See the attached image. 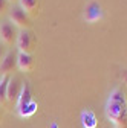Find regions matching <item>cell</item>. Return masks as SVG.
Masks as SVG:
<instances>
[{
  "label": "cell",
  "mask_w": 127,
  "mask_h": 128,
  "mask_svg": "<svg viewBox=\"0 0 127 128\" xmlns=\"http://www.w3.org/2000/svg\"><path fill=\"white\" fill-rule=\"evenodd\" d=\"M106 114L116 128H127V107L124 94L119 88H115L110 93L106 105Z\"/></svg>",
  "instance_id": "cell-1"
},
{
  "label": "cell",
  "mask_w": 127,
  "mask_h": 128,
  "mask_svg": "<svg viewBox=\"0 0 127 128\" xmlns=\"http://www.w3.org/2000/svg\"><path fill=\"white\" fill-rule=\"evenodd\" d=\"M17 113L20 118H31L35 111H37V102L32 99V94H31V88L29 84L25 82L22 84V90L17 99Z\"/></svg>",
  "instance_id": "cell-2"
},
{
  "label": "cell",
  "mask_w": 127,
  "mask_h": 128,
  "mask_svg": "<svg viewBox=\"0 0 127 128\" xmlns=\"http://www.w3.org/2000/svg\"><path fill=\"white\" fill-rule=\"evenodd\" d=\"M8 17H9V22L17 28L19 30H23V29H28L32 26L31 23V17L19 6V5H14L9 8V12H8Z\"/></svg>",
  "instance_id": "cell-3"
},
{
  "label": "cell",
  "mask_w": 127,
  "mask_h": 128,
  "mask_svg": "<svg viewBox=\"0 0 127 128\" xmlns=\"http://www.w3.org/2000/svg\"><path fill=\"white\" fill-rule=\"evenodd\" d=\"M15 44H17V49L19 52H23V54H32L34 49H35V40H34V35L31 34L28 29H23V30H19V35H17V40H15Z\"/></svg>",
  "instance_id": "cell-4"
},
{
  "label": "cell",
  "mask_w": 127,
  "mask_h": 128,
  "mask_svg": "<svg viewBox=\"0 0 127 128\" xmlns=\"http://www.w3.org/2000/svg\"><path fill=\"white\" fill-rule=\"evenodd\" d=\"M19 35V30L9 20H5L0 23V41L5 46H12V43H15Z\"/></svg>",
  "instance_id": "cell-5"
},
{
  "label": "cell",
  "mask_w": 127,
  "mask_h": 128,
  "mask_svg": "<svg viewBox=\"0 0 127 128\" xmlns=\"http://www.w3.org/2000/svg\"><path fill=\"white\" fill-rule=\"evenodd\" d=\"M103 18V8L97 0H90L84 8V20L87 23H97Z\"/></svg>",
  "instance_id": "cell-6"
},
{
  "label": "cell",
  "mask_w": 127,
  "mask_h": 128,
  "mask_svg": "<svg viewBox=\"0 0 127 128\" xmlns=\"http://www.w3.org/2000/svg\"><path fill=\"white\" fill-rule=\"evenodd\" d=\"M15 69H17V54L12 50H8L5 58L0 62V76L11 75Z\"/></svg>",
  "instance_id": "cell-7"
},
{
  "label": "cell",
  "mask_w": 127,
  "mask_h": 128,
  "mask_svg": "<svg viewBox=\"0 0 127 128\" xmlns=\"http://www.w3.org/2000/svg\"><path fill=\"white\" fill-rule=\"evenodd\" d=\"M22 81L19 76H12L9 78V82H8V92H6V98H8V102H17L19 99V94H20V90H22Z\"/></svg>",
  "instance_id": "cell-8"
},
{
  "label": "cell",
  "mask_w": 127,
  "mask_h": 128,
  "mask_svg": "<svg viewBox=\"0 0 127 128\" xmlns=\"http://www.w3.org/2000/svg\"><path fill=\"white\" fill-rule=\"evenodd\" d=\"M34 67V60L32 55L29 54H23V52H17V69L20 72H31Z\"/></svg>",
  "instance_id": "cell-9"
},
{
  "label": "cell",
  "mask_w": 127,
  "mask_h": 128,
  "mask_svg": "<svg viewBox=\"0 0 127 128\" xmlns=\"http://www.w3.org/2000/svg\"><path fill=\"white\" fill-rule=\"evenodd\" d=\"M19 6L29 15V17H34V15L38 14L40 2L38 0H19Z\"/></svg>",
  "instance_id": "cell-10"
},
{
  "label": "cell",
  "mask_w": 127,
  "mask_h": 128,
  "mask_svg": "<svg viewBox=\"0 0 127 128\" xmlns=\"http://www.w3.org/2000/svg\"><path fill=\"white\" fill-rule=\"evenodd\" d=\"M81 124L84 128H97V116L93 111L90 110H84L81 113Z\"/></svg>",
  "instance_id": "cell-11"
},
{
  "label": "cell",
  "mask_w": 127,
  "mask_h": 128,
  "mask_svg": "<svg viewBox=\"0 0 127 128\" xmlns=\"http://www.w3.org/2000/svg\"><path fill=\"white\" fill-rule=\"evenodd\" d=\"M9 78H11V75L0 76V105H5V104L8 102L6 92H8V82H9Z\"/></svg>",
  "instance_id": "cell-12"
},
{
  "label": "cell",
  "mask_w": 127,
  "mask_h": 128,
  "mask_svg": "<svg viewBox=\"0 0 127 128\" xmlns=\"http://www.w3.org/2000/svg\"><path fill=\"white\" fill-rule=\"evenodd\" d=\"M9 8H11V5H9L8 0H0V17L6 15L9 12Z\"/></svg>",
  "instance_id": "cell-13"
},
{
  "label": "cell",
  "mask_w": 127,
  "mask_h": 128,
  "mask_svg": "<svg viewBox=\"0 0 127 128\" xmlns=\"http://www.w3.org/2000/svg\"><path fill=\"white\" fill-rule=\"evenodd\" d=\"M6 55V50H5V44L3 43H0V62H2V60L5 58Z\"/></svg>",
  "instance_id": "cell-14"
},
{
  "label": "cell",
  "mask_w": 127,
  "mask_h": 128,
  "mask_svg": "<svg viewBox=\"0 0 127 128\" xmlns=\"http://www.w3.org/2000/svg\"><path fill=\"white\" fill-rule=\"evenodd\" d=\"M8 2H9V5L14 6V5H17V3H19V0H8Z\"/></svg>",
  "instance_id": "cell-15"
}]
</instances>
